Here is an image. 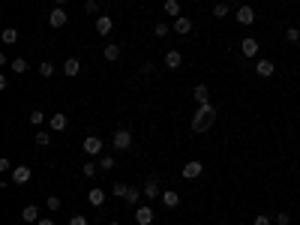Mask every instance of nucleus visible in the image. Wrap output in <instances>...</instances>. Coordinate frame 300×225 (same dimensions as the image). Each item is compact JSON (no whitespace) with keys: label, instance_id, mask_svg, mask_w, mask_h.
Instances as JSON below:
<instances>
[{"label":"nucleus","instance_id":"423d86ee","mask_svg":"<svg viewBox=\"0 0 300 225\" xmlns=\"http://www.w3.org/2000/svg\"><path fill=\"white\" fill-rule=\"evenodd\" d=\"M255 72H258V78H270V75L276 72V63L267 60V57H258V60H255Z\"/></svg>","mask_w":300,"mask_h":225},{"label":"nucleus","instance_id":"f257e3e1","mask_svg":"<svg viewBox=\"0 0 300 225\" xmlns=\"http://www.w3.org/2000/svg\"><path fill=\"white\" fill-rule=\"evenodd\" d=\"M213 123H216V108L210 102L207 105H198L195 114H192V132H207Z\"/></svg>","mask_w":300,"mask_h":225},{"label":"nucleus","instance_id":"f03ea898","mask_svg":"<svg viewBox=\"0 0 300 225\" xmlns=\"http://www.w3.org/2000/svg\"><path fill=\"white\" fill-rule=\"evenodd\" d=\"M81 147H84V153H87V156H102L105 141H102V138H96V135H87L84 141H81Z\"/></svg>","mask_w":300,"mask_h":225},{"label":"nucleus","instance_id":"393cba45","mask_svg":"<svg viewBox=\"0 0 300 225\" xmlns=\"http://www.w3.org/2000/svg\"><path fill=\"white\" fill-rule=\"evenodd\" d=\"M48 117H51V114H42V111H30V114H27V120H30L33 126H42Z\"/></svg>","mask_w":300,"mask_h":225},{"label":"nucleus","instance_id":"58836bf2","mask_svg":"<svg viewBox=\"0 0 300 225\" xmlns=\"http://www.w3.org/2000/svg\"><path fill=\"white\" fill-rule=\"evenodd\" d=\"M69 225H87V219H84V216H81V213H75V216H72V219H69Z\"/></svg>","mask_w":300,"mask_h":225},{"label":"nucleus","instance_id":"6e6552de","mask_svg":"<svg viewBox=\"0 0 300 225\" xmlns=\"http://www.w3.org/2000/svg\"><path fill=\"white\" fill-rule=\"evenodd\" d=\"M66 21H69V18H66V9H63V6H54V9L48 12V24H51V27H66Z\"/></svg>","mask_w":300,"mask_h":225},{"label":"nucleus","instance_id":"c03bdc74","mask_svg":"<svg viewBox=\"0 0 300 225\" xmlns=\"http://www.w3.org/2000/svg\"><path fill=\"white\" fill-rule=\"evenodd\" d=\"M111 225H120V222H111Z\"/></svg>","mask_w":300,"mask_h":225},{"label":"nucleus","instance_id":"0eeeda50","mask_svg":"<svg viewBox=\"0 0 300 225\" xmlns=\"http://www.w3.org/2000/svg\"><path fill=\"white\" fill-rule=\"evenodd\" d=\"M240 54H243V57H258V39H255V36L240 39Z\"/></svg>","mask_w":300,"mask_h":225},{"label":"nucleus","instance_id":"bb28decb","mask_svg":"<svg viewBox=\"0 0 300 225\" xmlns=\"http://www.w3.org/2000/svg\"><path fill=\"white\" fill-rule=\"evenodd\" d=\"M117 162H114V156H108V153H102L99 156V171H111Z\"/></svg>","mask_w":300,"mask_h":225},{"label":"nucleus","instance_id":"b1692460","mask_svg":"<svg viewBox=\"0 0 300 225\" xmlns=\"http://www.w3.org/2000/svg\"><path fill=\"white\" fill-rule=\"evenodd\" d=\"M0 39H3V45H15V42H18V30H15V27H6Z\"/></svg>","mask_w":300,"mask_h":225},{"label":"nucleus","instance_id":"ddd939ff","mask_svg":"<svg viewBox=\"0 0 300 225\" xmlns=\"http://www.w3.org/2000/svg\"><path fill=\"white\" fill-rule=\"evenodd\" d=\"M192 96H195L198 105H207V102H210V87H207V84H195V87H192Z\"/></svg>","mask_w":300,"mask_h":225},{"label":"nucleus","instance_id":"79ce46f5","mask_svg":"<svg viewBox=\"0 0 300 225\" xmlns=\"http://www.w3.org/2000/svg\"><path fill=\"white\" fill-rule=\"evenodd\" d=\"M69 3V0H54V6H66Z\"/></svg>","mask_w":300,"mask_h":225},{"label":"nucleus","instance_id":"9b49d317","mask_svg":"<svg viewBox=\"0 0 300 225\" xmlns=\"http://www.w3.org/2000/svg\"><path fill=\"white\" fill-rule=\"evenodd\" d=\"M111 27H114V18H111V15H96V33H99V36H108Z\"/></svg>","mask_w":300,"mask_h":225},{"label":"nucleus","instance_id":"4be33fe9","mask_svg":"<svg viewBox=\"0 0 300 225\" xmlns=\"http://www.w3.org/2000/svg\"><path fill=\"white\" fill-rule=\"evenodd\" d=\"M105 60H120V45L117 42H108V45H105Z\"/></svg>","mask_w":300,"mask_h":225},{"label":"nucleus","instance_id":"37998d69","mask_svg":"<svg viewBox=\"0 0 300 225\" xmlns=\"http://www.w3.org/2000/svg\"><path fill=\"white\" fill-rule=\"evenodd\" d=\"M219 3H228V0H219Z\"/></svg>","mask_w":300,"mask_h":225},{"label":"nucleus","instance_id":"7ed1b4c3","mask_svg":"<svg viewBox=\"0 0 300 225\" xmlns=\"http://www.w3.org/2000/svg\"><path fill=\"white\" fill-rule=\"evenodd\" d=\"M111 144H114V150H129L132 147V132L129 129H117L111 135Z\"/></svg>","mask_w":300,"mask_h":225},{"label":"nucleus","instance_id":"a211bd4d","mask_svg":"<svg viewBox=\"0 0 300 225\" xmlns=\"http://www.w3.org/2000/svg\"><path fill=\"white\" fill-rule=\"evenodd\" d=\"M135 222L138 225H153V210H150V207H138V210H135Z\"/></svg>","mask_w":300,"mask_h":225},{"label":"nucleus","instance_id":"412c9836","mask_svg":"<svg viewBox=\"0 0 300 225\" xmlns=\"http://www.w3.org/2000/svg\"><path fill=\"white\" fill-rule=\"evenodd\" d=\"M162 204H165V207H177V204H180V195L174 192V189H165V192H162Z\"/></svg>","mask_w":300,"mask_h":225},{"label":"nucleus","instance_id":"20e7f679","mask_svg":"<svg viewBox=\"0 0 300 225\" xmlns=\"http://www.w3.org/2000/svg\"><path fill=\"white\" fill-rule=\"evenodd\" d=\"M180 174H183V180H198V177L204 174V162H198V159H192V162H186V165H183V171H180Z\"/></svg>","mask_w":300,"mask_h":225},{"label":"nucleus","instance_id":"a878e982","mask_svg":"<svg viewBox=\"0 0 300 225\" xmlns=\"http://www.w3.org/2000/svg\"><path fill=\"white\" fill-rule=\"evenodd\" d=\"M36 69H39V75H42V78H51V75H54V69H57V66H54V63H48V60H42V63H39Z\"/></svg>","mask_w":300,"mask_h":225},{"label":"nucleus","instance_id":"c756f323","mask_svg":"<svg viewBox=\"0 0 300 225\" xmlns=\"http://www.w3.org/2000/svg\"><path fill=\"white\" fill-rule=\"evenodd\" d=\"M84 177H96V171H99V162H84Z\"/></svg>","mask_w":300,"mask_h":225},{"label":"nucleus","instance_id":"39448f33","mask_svg":"<svg viewBox=\"0 0 300 225\" xmlns=\"http://www.w3.org/2000/svg\"><path fill=\"white\" fill-rule=\"evenodd\" d=\"M234 18H237V24H243V27H252V24H255V9H252V6H237Z\"/></svg>","mask_w":300,"mask_h":225},{"label":"nucleus","instance_id":"473e14b6","mask_svg":"<svg viewBox=\"0 0 300 225\" xmlns=\"http://www.w3.org/2000/svg\"><path fill=\"white\" fill-rule=\"evenodd\" d=\"M228 12H231V9H228V3H216V6H213V18H225Z\"/></svg>","mask_w":300,"mask_h":225},{"label":"nucleus","instance_id":"a18cd8bd","mask_svg":"<svg viewBox=\"0 0 300 225\" xmlns=\"http://www.w3.org/2000/svg\"><path fill=\"white\" fill-rule=\"evenodd\" d=\"M297 210H300V207H297Z\"/></svg>","mask_w":300,"mask_h":225},{"label":"nucleus","instance_id":"2f4dec72","mask_svg":"<svg viewBox=\"0 0 300 225\" xmlns=\"http://www.w3.org/2000/svg\"><path fill=\"white\" fill-rule=\"evenodd\" d=\"M138 192H144V189L129 186V192H126V198H123V201H126V204H135V201H138Z\"/></svg>","mask_w":300,"mask_h":225},{"label":"nucleus","instance_id":"9d476101","mask_svg":"<svg viewBox=\"0 0 300 225\" xmlns=\"http://www.w3.org/2000/svg\"><path fill=\"white\" fill-rule=\"evenodd\" d=\"M30 177H33V171H30L27 165H15V168H12V183H18V186H24V183H27Z\"/></svg>","mask_w":300,"mask_h":225},{"label":"nucleus","instance_id":"f8f14e48","mask_svg":"<svg viewBox=\"0 0 300 225\" xmlns=\"http://www.w3.org/2000/svg\"><path fill=\"white\" fill-rule=\"evenodd\" d=\"M48 126H51V132H63L69 126V117L66 114H51L48 117Z\"/></svg>","mask_w":300,"mask_h":225},{"label":"nucleus","instance_id":"a19ab883","mask_svg":"<svg viewBox=\"0 0 300 225\" xmlns=\"http://www.w3.org/2000/svg\"><path fill=\"white\" fill-rule=\"evenodd\" d=\"M36 225H54V219H39Z\"/></svg>","mask_w":300,"mask_h":225},{"label":"nucleus","instance_id":"dca6fc26","mask_svg":"<svg viewBox=\"0 0 300 225\" xmlns=\"http://www.w3.org/2000/svg\"><path fill=\"white\" fill-rule=\"evenodd\" d=\"M162 12L168 18H180V0H162Z\"/></svg>","mask_w":300,"mask_h":225},{"label":"nucleus","instance_id":"7c9ffc66","mask_svg":"<svg viewBox=\"0 0 300 225\" xmlns=\"http://www.w3.org/2000/svg\"><path fill=\"white\" fill-rule=\"evenodd\" d=\"M153 33H156V36H159V39H165V36H168V33H171V27H168L165 21H159V24H156V27H153Z\"/></svg>","mask_w":300,"mask_h":225},{"label":"nucleus","instance_id":"6ab92c4d","mask_svg":"<svg viewBox=\"0 0 300 225\" xmlns=\"http://www.w3.org/2000/svg\"><path fill=\"white\" fill-rule=\"evenodd\" d=\"M63 72L72 78V75H78L81 72V60L78 57H66V63H63Z\"/></svg>","mask_w":300,"mask_h":225},{"label":"nucleus","instance_id":"4468645a","mask_svg":"<svg viewBox=\"0 0 300 225\" xmlns=\"http://www.w3.org/2000/svg\"><path fill=\"white\" fill-rule=\"evenodd\" d=\"M171 30H174V33H180V36H186V33L192 30V18H186V15H180V18H174Z\"/></svg>","mask_w":300,"mask_h":225},{"label":"nucleus","instance_id":"c9c22d12","mask_svg":"<svg viewBox=\"0 0 300 225\" xmlns=\"http://www.w3.org/2000/svg\"><path fill=\"white\" fill-rule=\"evenodd\" d=\"M84 12L96 15V12H99V3H96V0H84Z\"/></svg>","mask_w":300,"mask_h":225},{"label":"nucleus","instance_id":"1a4fd4ad","mask_svg":"<svg viewBox=\"0 0 300 225\" xmlns=\"http://www.w3.org/2000/svg\"><path fill=\"white\" fill-rule=\"evenodd\" d=\"M162 66L171 69V72H174V69H180V66H183V54H180L177 48H171L168 54H165V60H162Z\"/></svg>","mask_w":300,"mask_h":225},{"label":"nucleus","instance_id":"72a5a7b5","mask_svg":"<svg viewBox=\"0 0 300 225\" xmlns=\"http://www.w3.org/2000/svg\"><path fill=\"white\" fill-rule=\"evenodd\" d=\"M285 39L297 45V42H300V27H288V30H285Z\"/></svg>","mask_w":300,"mask_h":225},{"label":"nucleus","instance_id":"5701e85b","mask_svg":"<svg viewBox=\"0 0 300 225\" xmlns=\"http://www.w3.org/2000/svg\"><path fill=\"white\" fill-rule=\"evenodd\" d=\"M9 69H12L15 75H24V72H27V60H24V57H15V60L9 63Z\"/></svg>","mask_w":300,"mask_h":225},{"label":"nucleus","instance_id":"2eb2a0df","mask_svg":"<svg viewBox=\"0 0 300 225\" xmlns=\"http://www.w3.org/2000/svg\"><path fill=\"white\" fill-rule=\"evenodd\" d=\"M141 189H144V195H147V198H162V189H159V180H156V177H150Z\"/></svg>","mask_w":300,"mask_h":225},{"label":"nucleus","instance_id":"aec40b11","mask_svg":"<svg viewBox=\"0 0 300 225\" xmlns=\"http://www.w3.org/2000/svg\"><path fill=\"white\" fill-rule=\"evenodd\" d=\"M21 219L24 222H39V207L36 204H27L24 210H21Z\"/></svg>","mask_w":300,"mask_h":225},{"label":"nucleus","instance_id":"cd10ccee","mask_svg":"<svg viewBox=\"0 0 300 225\" xmlns=\"http://www.w3.org/2000/svg\"><path fill=\"white\" fill-rule=\"evenodd\" d=\"M33 141H36V144H39V147H48V144H51V135H48V132H45V129H39V132H36V135H33Z\"/></svg>","mask_w":300,"mask_h":225},{"label":"nucleus","instance_id":"4c0bfd02","mask_svg":"<svg viewBox=\"0 0 300 225\" xmlns=\"http://www.w3.org/2000/svg\"><path fill=\"white\" fill-rule=\"evenodd\" d=\"M291 222V216L285 213V210H282V213H276V225H288Z\"/></svg>","mask_w":300,"mask_h":225},{"label":"nucleus","instance_id":"f704fd0d","mask_svg":"<svg viewBox=\"0 0 300 225\" xmlns=\"http://www.w3.org/2000/svg\"><path fill=\"white\" fill-rule=\"evenodd\" d=\"M45 207H48V210H60V207H63V201H60L57 195H51V198L45 201Z\"/></svg>","mask_w":300,"mask_h":225},{"label":"nucleus","instance_id":"e433bc0d","mask_svg":"<svg viewBox=\"0 0 300 225\" xmlns=\"http://www.w3.org/2000/svg\"><path fill=\"white\" fill-rule=\"evenodd\" d=\"M252 225H273V219H270V216H264V213H258V216L252 219Z\"/></svg>","mask_w":300,"mask_h":225},{"label":"nucleus","instance_id":"ea45409f","mask_svg":"<svg viewBox=\"0 0 300 225\" xmlns=\"http://www.w3.org/2000/svg\"><path fill=\"white\" fill-rule=\"evenodd\" d=\"M0 171H12V159H0Z\"/></svg>","mask_w":300,"mask_h":225},{"label":"nucleus","instance_id":"f3484780","mask_svg":"<svg viewBox=\"0 0 300 225\" xmlns=\"http://www.w3.org/2000/svg\"><path fill=\"white\" fill-rule=\"evenodd\" d=\"M87 201H90L93 207H102V204H105V189H99V186H90V192H87Z\"/></svg>","mask_w":300,"mask_h":225},{"label":"nucleus","instance_id":"c85d7f7f","mask_svg":"<svg viewBox=\"0 0 300 225\" xmlns=\"http://www.w3.org/2000/svg\"><path fill=\"white\" fill-rule=\"evenodd\" d=\"M111 192H114L117 198H126V192H129V183H114V186H111Z\"/></svg>","mask_w":300,"mask_h":225}]
</instances>
